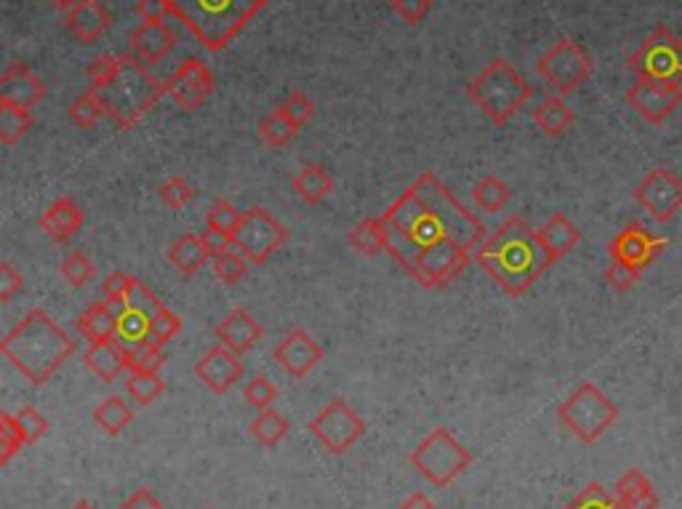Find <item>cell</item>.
Instances as JSON below:
<instances>
[{
    "mask_svg": "<svg viewBox=\"0 0 682 509\" xmlns=\"http://www.w3.org/2000/svg\"><path fill=\"white\" fill-rule=\"evenodd\" d=\"M272 355H275L278 366L283 368L288 376L304 379V376L312 374V371L320 366V360H323L326 352H323V347H320L307 331L294 328V331H288V334L280 339Z\"/></svg>",
    "mask_w": 682,
    "mask_h": 509,
    "instance_id": "17",
    "label": "cell"
},
{
    "mask_svg": "<svg viewBox=\"0 0 682 509\" xmlns=\"http://www.w3.org/2000/svg\"><path fill=\"white\" fill-rule=\"evenodd\" d=\"M240 219H243V214H240L238 208L232 206V203H227V200H219V203H214L211 211H208L206 227L219 230V232H227V235H235Z\"/></svg>",
    "mask_w": 682,
    "mask_h": 509,
    "instance_id": "46",
    "label": "cell"
},
{
    "mask_svg": "<svg viewBox=\"0 0 682 509\" xmlns=\"http://www.w3.org/2000/svg\"><path fill=\"white\" fill-rule=\"evenodd\" d=\"M475 259L491 275L493 283L512 299H520L552 267L541 246L539 232L523 216H509L499 230L480 243Z\"/></svg>",
    "mask_w": 682,
    "mask_h": 509,
    "instance_id": "2",
    "label": "cell"
},
{
    "mask_svg": "<svg viewBox=\"0 0 682 509\" xmlns=\"http://www.w3.org/2000/svg\"><path fill=\"white\" fill-rule=\"evenodd\" d=\"M472 198H475V203L483 208L485 214H499L501 208L509 203V187L501 182L499 176L485 174L483 179L475 184Z\"/></svg>",
    "mask_w": 682,
    "mask_h": 509,
    "instance_id": "36",
    "label": "cell"
},
{
    "mask_svg": "<svg viewBox=\"0 0 682 509\" xmlns=\"http://www.w3.org/2000/svg\"><path fill=\"white\" fill-rule=\"evenodd\" d=\"M64 24L80 43L91 46V43L102 38L104 32L110 30L112 14L110 8L102 6L99 0H80L70 11H64Z\"/></svg>",
    "mask_w": 682,
    "mask_h": 509,
    "instance_id": "21",
    "label": "cell"
},
{
    "mask_svg": "<svg viewBox=\"0 0 682 509\" xmlns=\"http://www.w3.org/2000/svg\"><path fill=\"white\" fill-rule=\"evenodd\" d=\"M632 195L659 224H669L682 211V179L669 168L648 171Z\"/></svg>",
    "mask_w": 682,
    "mask_h": 509,
    "instance_id": "13",
    "label": "cell"
},
{
    "mask_svg": "<svg viewBox=\"0 0 682 509\" xmlns=\"http://www.w3.org/2000/svg\"><path fill=\"white\" fill-rule=\"evenodd\" d=\"M235 248L251 264L270 262V256L288 240V230L264 208H251L240 219L238 230L232 235Z\"/></svg>",
    "mask_w": 682,
    "mask_h": 509,
    "instance_id": "11",
    "label": "cell"
},
{
    "mask_svg": "<svg viewBox=\"0 0 682 509\" xmlns=\"http://www.w3.org/2000/svg\"><path fill=\"white\" fill-rule=\"evenodd\" d=\"M59 272H62V278L67 280L72 288H83L88 280L96 275V267H94V262L83 254V251H72V254L64 256Z\"/></svg>",
    "mask_w": 682,
    "mask_h": 509,
    "instance_id": "43",
    "label": "cell"
},
{
    "mask_svg": "<svg viewBox=\"0 0 682 509\" xmlns=\"http://www.w3.org/2000/svg\"><path fill=\"white\" fill-rule=\"evenodd\" d=\"M195 376H198L200 382L206 384L214 395H224V392H230L232 387L243 379V363H240L235 352L219 344V347H211V350L195 363Z\"/></svg>",
    "mask_w": 682,
    "mask_h": 509,
    "instance_id": "18",
    "label": "cell"
},
{
    "mask_svg": "<svg viewBox=\"0 0 682 509\" xmlns=\"http://www.w3.org/2000/svg\"><path fill=\"white\" fill-rule=\"evenodd\" d=\"M131 54L144 64L163 62L176 46V35L166 22H142L128 35Z\"/></svg>",
    "mask_w": 682,
    "mask_h": 509,
    "instance_id": "20",
    "label": "cell"
},
{
    "mask_svg": "<svg viewBox=\"0 0 682 509\" xmlns=\"http://www.w3.org/2000/svg\"><path fill=\"white\" fill-rule=\"evenodd\" d=\"M595 70L592 56L581 43L573 38H560L555 46L549 48L547 54L536 62V72L547 80L549 86L555 88L560 96L576 94L587 78Z\"/></svg>",
    "mask_w": 682,
    "mask_h": 509,
    "instance_id": "10",
    "label": "cell"
},
{
    "mask_svg": "<svg viewBox=\"0 0 682 509\" xmlns=\"http://www.w3.org/2000/svg\"><path fill=\"white\" fill-rule=\"evenodd\" d=\"M54 3L59 8H64V11H70V8L75 6V3H80V0H54Z\"/></svg>",
    "mask_w": 682,
    "mask_h": 509,
    "instance_id": "59",
    "label": "cell"
},
{
    "mask_svg": "<svg viewBox=\"0 0 682 509\" xmlns=\"http://www.w3.org/2000/svg\"><path fill=\"white\" fill-rule=\"evenodd\" d=\"M533 120H536V126L541 128V134H547L555 139V136H563L565 131L576 123V112H573L560 96H547V99H541V102L533 107Z\"/></svg>",
    "mask_w": 682,
    "mask_h": 509,
    "instance_id": "28",
    "label": "cell"
},
{
    "mask_svg": "<svg viewBox=\"0 0 682 509\" xmlns=\"http://www.w3.org/2000/svg\"><path fill=\"white\" fill-rule=\"evenodd\" d=\"M86 366L94 371L102 382H115L126 368V347L118 339H107V342L91 344L86 352Z\"/></svg>",
    "mask_w": 682,
    "mask_h": 509,
    "instance_id": "27",
    "label": "cell"
},
{
    "mask_svg": "<svg viewBox=\"0 0 682 509\" xmlns=\"http://www.w3.org/2000/svg\"><path fill=\"white\" fill-rule=\"evenodd\" d=\"M288 430H291V424H288L286 416L278 414V411H272V408L262 411V414L251 422V435H254L264 448L278 446L280 440L288 435Z\"/></svg>",
    "mask_w": 682,
    "mask_h": 509,
    "instance_id": "35",
    "label": "cell"
},
{
    "mask_svg": "<svg viewBox=\"0 0 682 509\" xmlns=\"http://www.w3.org/2000/svg\"><path fill=\"white\" fill-rule=\"evenodd\" d=\"M531 86L507 59H491L467 86V96L485 118L504 126L531 99Z\"/></svg>",
    "mask_w": 682,
    "mask_h": 509,
    "instance_id": "6",
    "label": "cell"
},
{
    "mask_svg": "<svg viewBox=\"0 0 682 509\" xmlns=\"http://www.w3.org/2000/svg\"><path fill=\"white\" fill-rule=\"evenodd\" d=\"M629 70L637 78L656 83H680L682 80V40L675 32L659 24L643 40V46L627 59Z\"/></svg>",
    "mask_w": 682,
    "mask_h": 509,
    "instance_id": "9",
    "label": "cell"
},
{
    "mask_svg": "<svg viewBox=\"0 0 682 509\" xmlns=\"http://www.w3.org/2000/svg\"><path fill=\"white\" fill-rule=\"evenodd\" d=\"M264 336V328L256 323V318L243 307H235V310L227 315V318L216 326V339L222 347L232 350L235 355H243V352L254 350L256 342Z\"/></svg>",
    "mask_w": 682,
    "mask_h": 509,
    "instance_id": "22",
    "label": "cell"
},
{
    "mask_svg": "<svg viewBox=\"0 0 682 509\" xmlns=\"http://www.w3.org/2000/svg\"><path fill=\"white\" fill-rule=\"evenodd\" d=\"M120 509H163V504H160V499L152 494L150 488H136L134 494L120 504Z\"/></svg>",
    "mask_w": 682,
    "mask_h": 509,
    "instance_id": "57",
    "label": "cell"
},
{
    "mask_svg": "<svg viewBox=\"0 0 682 509\" xmlns=\"http://www.w3.org/2000/svg\"><path fill=\"white\" fill-rule=\"evenodd\" d=\"M46 96V86L35 72L22 62H11L0 75V102L30 110Z\"/></svg>",
    "mask_w": 682,
    "mask_h": 509,
    "instance_id": "19",
    "label": "cell"
},
{
    "mask_svg": "<svg viewBox=\"0 0 682 509\" xmlns=\"http://www.w3.org/2000/svg\"><path fill=\"white\" fill-rule=\"evenodd\" d=\"M192 198H195V187L182 176H171V179L160 184V200L168 208H184Z\"/></svg>",
    "mask_w": 682,
    "mask_h": 509,
    "instance_id": "48",
    "label": "cell"
},
{
    "mask_svg": "<svg viewBox=\"0 0 682 509\" xmlns=\"http://www.w3.org/2000/svg\"><path fill=\"white\" fill-rule=\"evenodd\" d=\"M179 331H182V320H179V315L168 310V307H160L150 320V334H147V342H155L163 347V344L171 342Z\"/></svg>",
    "mask_w": 682,
    "mask_h": 509,
    "instance_id": "45",
    "label": "cell"
},
{
    "mask_svg": "<svg viewBox=\"0 0 682 509\" xmlns=\"http://www.w3.org/2000/svg\"><path fill=\"white\" fill-rule=\"evenodd\" d=\"M70 509H96V504L86 502V499H80V502H75V504H72Z\"/></svg>",
    "mask_w": 682,
    "mask_h": 509,
    "instance_id": "60",
    "label": "cell"
},
{
    "mask_svg": "<svg viewBox=\"0 0 682 509\" xmlns=\"http://www.w3.org/2000/svg\"><path fill=\"white\" fill-rule=\"evenodd\" d=\"M118 342L123 347H134L139 342H147L150 334V312L131 307V304H118Z\"/></svg>",
    "mask_w": 682,
    "mask_h": 509,
    "instance_id": "32",
    "label": "cell"
},
{
    "mask_svg": "<svg viewBox=\"0 0 682 509\" xmlns=\"http://www.w3.org/2000/svg\"><path fill=\"white\" fill-rule=\"evenodd\" d=\"M91 91L99 96L104 115H110L120 128H134L160 102V96L168 94L166 83L155 78L134 54H120L115 72L102 86H91Z\"/></svg>",
    "mask_w": 682,
    "mask_h": 509,
    "instance_id": "5",
    "label": "cell"
},
{
    "mask_svg": "<svg viewBox=\"0 0 682 509\" xmlns=\"http://www.w3.org/2000/svg\"><path fill=\"white\" fill-rule=\"evenodd\" d=\"M627 104L640 112L651 126H661L682 104L680 83H656V80L637 78L627 88Z\"/></svg>",
    "mask_w": 682,
    "mask_h": 509,
    "instance_id": "15",
    "label": "cell"
},
{
    "mask_svg": "<svg viewBox=\"0 0 682 509\" xmlns=\"http://www.w3.org/2000/svg\"><path fill=\"white\" fill-rule=\"evenodd\" d=\"M22 446H27V443H24L22 427L16 422V414L3 411L0 414V464L11 462L22 451Z\"/></svg>",
    "mask_w": 682,
    "mask_h": 509,
    "instance_id": "42",
    "label": "cell"
},
{
    "mask_svg": "<svg viewBox=\"0 0 682 509\" xmlns=\"http://www.w3.org/2000/svg\"><path fill=\"white\" fill-rule=\"evenodd\" d=\"M400 509H435V504H432V499H427V496L416 491V494H411L405 499Z\"/></svg>",
    "mask_w": 682,
    "mask_h": 509,
    "instance_id": "58",
    "label": "cell"
},
{
    "mask_svg": "<svg viewBox=\"0 0 682 509\" xmlns=\"http://www.w3.org/2000/svg\"><path fill=\"white\" fill-rule=\"evenodd\" d=\"M389 8H392V11H395L405 24L416 27V24L429 14L432 0H389Z\"/></svg>",
    "mask_w": 682,
    "mask_h": 509,
    "instance_id": "52",
    "label": "cell"
},
{
    "mask_svg": "<svg viewBox=\"0 0 682 509\" xmlns=\"http://www.w3.org/2000/svg\"><path fill=\"white\" fill-rule=\"evenodd\" d=\"M294 192L310 206H318L320 200H326L334 192V176L328 174L326 168L318 163H307V166L294 176Z\"/></svg>",
    "mask_w": 682,
    "mask_h": 509,
    "instance_id": "29",
    "label": "cell"
},
{
    "mask_svg": "<svg viewBox=\"0 0 682 509\" xmlns=\"http://www.w3.org/2000/svg\"><path fill=\"white\" fill-rule=\"evenodd\" d=\"M379 219L387 254L424 288L453 283L488 238L483 222L432 171H424Z\"/></svg>",
    "mask_w": 682,
    "mask_h": 509,
    "instance_id": "1",
    "label": "cell"
},
{
    "mask_svg": "<svg viewBox=\"0 0 682 509\" xmlns=\"http://www.w3.org/2000/svg\"><path fill=\"white\" fill-rule=\"evenodd\" d=\"M208 256L211 254H208L206 246H203V238H200V235H192V232L182 235L174 246L168 248V262L174 264L179 272H184V275H195V272L203 270L208 262Z\"/></svg>",
    "mask_w": 682,
    "mask_h": 509,
    "instance_id": "30",
    "label": "cell"
},
{
    "mask_svg": "<svg viewBox=\"0 0 682 509\" xmlns=\"http://www.w3.org/2000/svg\"><path fill=\"white\" fill-rule=\"evenodd\" d=\"M267 3L270 0H168L171 16L211 54L230 46Z\"/></svg>",
    "mask_w": 682,
    "mask_h": 509,
    "instance_id": "4",
    "label": "cell"
},
{
    "mask_svg": "<svg viewBox=\"0 0 682 509\" xmlns=\"http://www.w3.org/2000/svg\"><path fill=\"white\" fill-rule=\"evenodd\" d=\"M78 334L91 344L118 339V310L110 302L91 304L78 318Z\"/></svg>",
    "mask_w": 682,
    "mask_h": 509,
    "instance_id": "25",
    "label": "cell"
},
{
    "mask_svg": "<svg viewBox=\"0 0 682 509\" xmlns=\"http://www.w3.org/2000/svg\"><path fill=\"white\" fill-rule=\"evenodd\" d=\"M349 243H352L357 254L363 256H379L381 251H387L381 219H363L355 230L349 232Z\"/></svg>",
    "mask_w": 682,
    "mask_h": 509,
    "instance_id": "33",
    "label": "cell"
},
{
    "mask_svg": "<svg viewBox=\"0 0 682 509\" xmlns=\"http://www.w3.org/2000/svg\"><path fill=\"white\" fill-rule=\"evenodd\" d=\"M0 352L30 384H46L72 358L75 342L43 310H30L0 342Z\"/></svg>",
    "mask_w": 682,
    "mask_h": 509,
    "instance_id": "3",
    "label": "cell"
},
{
    "mask_svg": "<svg viewBox=\"0 0 682 509\" xmlns=\"http://www.w3.org/2000/svg\"><path fill=\"white\" fill-rule=\"evenodd\" d=\"M667 246H669L667 238H656V235L645 230L640 222H629L627 227L611 240L608 254H611V262L627 264V267H632V270L643 275V270H648V267L664 254V248Z\"/></svg>",
    "mask_w": 682,
    "mask_h": 509,
    "instance_id": "14",
    "label": "cell"
},
{
    "mask_svg": "<svg viewBox=\"0 0 682 509\" xmlns=\"http://www.w3.org/2000/svg\"><path fill=\"white\" fill-rule=\"evenodd\" d=\"M637 280H640V272H635L632 267H627V264L621 262H611V267L605 270V283H608L613 291H619V294H627Z\"/></svg>",
    "mask_w": 682,
    "mask_h": 509,
    "instance_id": "53",
    "label": "cell"
},
{
    "mask_svg": "<svg viewBox=\"0 0 682 509\" xmlns=\"http://www.w3.org/2000/svg\"><path fill=\"white\" fill-rule=\"evenodd\" d=\"M616 496L624 509H659V494L643 470H627L616 483Z\"/></svg>",
    "mask_w": 682,
    "mask_h": 509,
    "instance_id": "26",
    "label": "cell"
},
{
    "mask_svg": "<svg viewBox=\"0 0 682 509\" xmlns=\"http://www.w3.org/2000/svg\"><path fill=\"white\" fill-rule=\"evenodd\" d=\"M259 134H262V139L270 144V147L280 150V147L291 144V139L299 134V126L291 123V120L286 118V112L278 107V110H272L270 115L259 123Z\"/></svg>",
    "mask_w": 682,
    "mask_h": 509,
    "instance_id": "38",
    "label": "cell"
},
{
    "mask_svg": "<svg viewBox=\"0 0 682 509\" xmlns=\"http://www.w3.org/2000/svg\"><path fill=\"white\" fill-rule=\"evenodd\" d=\"M563 509H624L619 502V496L605 491L600 483H587L581 488L579 494L573 496L571 502L565 504Z\"/></svg>",
    "mask_w": 682,
    "mask_h": 509,
    "instance_id": "39",
    "label": "cell"
},
{
    "mask_svg": "<svg viewBox=\"0 0 682 509\" xmlns=\"http://www.w3.org/2000/svg\"><path fill=\"white\" fill-rule=\"evenodd\" d=\"M243 398H246L248 406H254L256 411H267V408H272L275 398H278V390H275V384H272L267 376H254V379L246 384Z\"/></svg>",
    "mask_w": 682,
    "mask_h": 509,
    "instance_id": "47",
    "label": "cell"
},
{
    "mask_svg": "<svg viewBox=\"0 0 682 509\" xmlns=\"http://www.w3.org/2000/svg\"><path fill=\"white\" fill-rule=\"evenodd\" d=\"M32 115L24 107H14V104L0 102V142L16 144L19 139L30 134Z\"/></svg>",
    "mask_w": 682,
    "mask_h": 509,
    "instance_id": "37",
    "label": "cell"
},
{
    "mask_svg": "<svg viewBox=\"0 0 682 509\" xmlns=\"http://www.w3.org/2000/svg\"><path fill=\"white\" fill-rule=\"evenodd\" d=\"M94 422L96 427L102 432H107L110 438H118L120 432L134 422V411H131V406H128L120 395H112V398L102 400V403L96 406Z\"/></svg>",
    "mask_w": 682,
    "mask_h": 509,
    "instance_id": "31",
    "label": "cell"
},
{
    "mask_svg": "<svg viewBox=\"0 0 682 509\" xmlns=\"http://www.w3.org/2000/svg\"><path fill=\"white\" fill-rule=\"evenodd\" d=\"M411 464L432 486L448 488L472 464V454L445 427H435L411 451Z\"/></svg>",
    "mask_w": 682,
    "mask_h": 509,
    "instance_id": "8",
    "label": "cell"
},
{
    "mask_svg": "<svg viewBox=\"0 0 682 509\" xmlns=\"http://www.w3.org/2000/svg\"><path fill=\"white\" fill-rule=\"evenodd\" d=\"M67 115H70V120L78 128H94L96 123H99V118L104 115V107L102 102H99V96L88 88V91H83V94L70 104Z\"/></svg>",
    "mask_w": 682,
    "mask_h": 509,
    "instance_id": "41",
    "label": "cell"
},
{
    "mask_svg": "<svg viewBox=\"0 0 682 509\" xmlns=\"http://www.w3.org/2000/svg\"><path fill=\"white\" fill-rule=\"evenodd\" d=\"M16 422H19V427H22L24 443H27V446L38 443V440L43 438V435H46V430H48L46 416L40 414L35 406H24L22 411L16 414Z\"/></svg>",
    "mask_w": 682,
    "mask_h": 509,
    "instance_id": "49",
    "label": "cell"
},
{
    "mask_svg": "<svg viewBox=\"0 0 682 509\" xmlns=\"http://www.w3.org/2000/svg\"><path fill=\"white\" fill-rule=\"evenodd\" d=\"M214 272H216V278L222 280V283H227V286H235L238 280L246 278L248 259L240 254L238 248H235V251L230 248V251H224L222 256H216Z\"/></svg>",
    "mask_w": 682,
    "mask_h": 509,
    "instance_id": "44",
    "label": "cell"
},
{
    "mask_svg": "<svg viewBox=\"0 0 682 509\" xmlns=\"http://www.w3.org/2000/svg\"><path fill=\"white\" fill-rule=\"evenodd\" d=\"M83 222H86V214L80 211L78 203L70 198H59L43 211L38 224L43 235H48L54 243H67V240L78 235Z\"/></svg>",
    "mask_w": 682,
    "mask_h": 509,
    "instance_id": "23",
    "label": "cell"
},
{
    "mask_svg": "<svg viewBox=\"0 0 682 509\" xmlns=\"http://www.w3.org/2000/svg\"><path fill=\"white\" fill-rule=\"evenodd\" d=\"M134 283H136V278H131L128 272H110L102 283L104 302H110L118 307V304L128 296V291L134 288Z\"/></svg>",
    "mask_w": 682,
    "mask_h": 509,
    "instance_id": "51",
    "label": "cell"
},
{
    "mask_svg": "<svg viewBox=\"0 0 682 509\" xmlns=\"http://www.w3.org/2000/svg\"><path fill=\"white\" fill-rule=\"evenodd\" d=\"M280 110L286 112V118L291 120V123H296V126L302 128L304 123L315 115V104H312L310 96L302 94V91H291V94L286 96V102L280 104Z\"/></svg>",
    "mask_w": 682,
    "mask_h": 509,
    "instance_id": "50",
    "label": "cell"
},
{
    "mask_svg": "<svg viewBox=\"0 0 682 509\" xmlns=\"http://www.w3.org/2000/svg\"><path fill=\"white\" fill-rule=\"evenodd\" d=\"M22 288H24L22 275H19L8 262L0 264V299H3V302H11Z\"/></svg>",
    "mask_w": 682,
    "mask_h": 509,
    "instance_id": "54",
    "label": "cell"
},
{
    "mask_svg": "<svg viewBox=\"0 0 682 509\" xmlns=\"http://www.w3.org/2000/svg\"><path fill=\"white\" fill-rule=\"evenodd\" d=\"M126 390L139 406H150L166 392V382L158 374H128Z\"/></svg>",
    "mask_w": 682,
    "mask_h": 509,
    "instance_id": "40",
    "label": "cell"
},
{
    "mask_svg": "<svg viewBox=\"0 0 682 509\" xmlns=\"http://www.w3.org/2000/svg\"><path fill=\"white\" fill-rule=\"evenodd\" d=\"M166 91L182 110L195 112L214 94V75L200 59H184L166 80Z\"/></svg>",
    "mask_w": 682,
    "mask_h": 509,
    "instance_id": "16",
    "label": "cell"
},
{
    "mask_svg": "<svg viewBox=\"0 0 682 509\" xmlns=\"http://www.w3.org/2000/svg\"><path fill=\"white\" fill-rule=\"evenodd\" d=\"M536 232H539L541 246H544L552 264L560 262L565 254H571L581 240V230L565 214H552L547 219V224L539 227Z\"/></svg>",
    "mask_w": 682,
    "mask_h": 509,
    "instance_id": "24",
    "label": "cell"
},
{
    "mask_svg": "<svg viewBox=\"0 0 682 509\" xmlns=\"http://www.w3.org/2000/svg\"><path fill=\"white\" fill-rule=\"evenodd\" d=\"M307 427H310L312 438L331 454H347L349 448L365 435V422L344 400L328 403L318 416H312Z\"/></svg>",
    "mask_w": 682,
    "mask_h": 509,
    "instance_id": "12",
    "label": "cell"
},
{
    "mask_svg": "<svg viewBox=\"0 0 682 509\" xmlns=\"http://www.w3.org/2000/svg\"><path fill=\"white\" fill-rule=\"evenodd\" d=\"M166 363L163 347L155 342H139L126 347V368L131 374H158Z\"/></svg>",
    "mask_w": 682,
    "mask_h": 509,
    "instance_id": "34",
    "label": "cell"
},
{
    "mask_svg": "<svg viewBox=\"0 0 682 509\" xmlns=\"http://www.w3.org/2000/svg\"><path fill=\"white\" fill-rule=\"evenodd\" d=\"M557 419L581 443L592 446L619 422V406L597 384L584 382L557 406Z\"/></svg>",
    "mask_w": 682,
    "mask_h": 509,
    "instance_id": "7",
    "label": "cell"
},
{
    "mask_svg": "<svg viewBox=\"0 0 682 509\" xmlns=\"http://www.w3.org/2000/svg\"><path fill=\"white\" fill-rule=\"evenodd\" d=\"M136 11H139V16H142L144 22H163L166 16H171L168 0H139V3H136Z\"/></svg>",
    "mask_w": 682,
    "mask_h": 509,
    "instance_id": "56",
    "label": "cell"
},
{
    "mask_svg": "<svg viewBox=\"0 0 682 509\" xmlns=\"http://www.w3.org/2000/svg\"><path fill=\"white\" fill-rule=\"evenodd\" d=\"M203 238V246H206V251L211 256H222L224 251H230L232 246H235V240H232V235H227V232H219V230H211V227H206V232L200 235Z\"/></svg>",
    "mask_w": 682,
    "mask_h": 509,
    "instance_id": "55",
    "label": "cell"
}]
</instances>
